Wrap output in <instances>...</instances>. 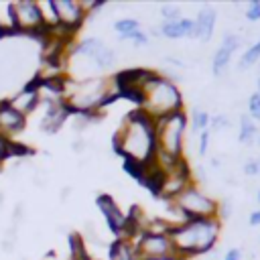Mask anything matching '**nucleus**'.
<instances>
[{"instance_id": "f257e3e1", "label": "nucleus", "mask_w": 260, "mask_h": 260, "mask_svg": "<svg viewBox=\"0 0 260 260\" xmlns=\"http://www.w3.org/2000/svg\"><path fill=\"white\" fill-rule=\"evenodd\" d=\"M116 154L122 156L124 162L148 167L154 162L156 154V138H154V120L146 116L140 108L128 112L114 138H112Z\"/></svg>"}, {"instance_id": "f03ea898", "label": "nucleus", "mask_w": 260, "mask_h": 260, "mask_svg": "<svg viewBox=\"0 0 260 260\" xmlns=\"http://www.w3.org/2000/svg\"><path fill=\"white\" fill-rule=\"evenodd\" d=\"M221 234V221L217 217H195L183 219L169 230V238L179 260H189L193 256L209 254L217 246Z\"/></svg>"}, {"instance_id": "7ed1b4c3", "label": "nucleus", "mask_w": 260, "mask_h": 260, "mask_svg": "<svg viewBox=\"0 0 260 260\" xmlns=\"http://www.w3.org/2000/svg\"><path fill=\"white\" fill-rule=\"evenodd\" d=\"M140 110L152 120L185 110V100L177 83L169 81L160 71L154 69L152 77L142 87V104Z\"/></svg>"}, {"instance_id": "20e7f679", "label": "nucleus", "mask_w": 260, "mask_h": 260, "mask_svg": "<svg viewBox=\"0 0 260 260\" xmlns=\"http://www.w3.org/2000/svg\"><path fill=\"white\" fill-rule=\"evenodd\" d=\"M189 116L187 110L162 116L154 120V138H156V154L185 158V140H187Z\"/></svg>"}, {"instance_id": "39448f33", "label": "nucleus", "mask_w": 260, "mask_h": 260, "mask_svg": "<svg viewBox=\"0 0 260 260\" xmlns=\"http://www.w3.org/2000/svg\"><path fill=\"white\" fill-rule=\"evenodd\" d=\"M171 205L185 219H195V217H217V205H219V201L215 197L207 195L197 183H191L187 189H183L171 201Z\"/></svg>"}, {"instance_id": "423d86ee", "label": "nucleus", "mask_w": 260, "mask_h": 260, "mask_svg": "<svg viewBox=\"0 0 260 260\" xmlns=\"http://www.w3.org/2000/svg\"><path fill=\"white\" fill-rule=\"evenodd\" d=\"M8 16L12 20L14 32H24V35H43L45 30V20L39 2L35 0H16L6 4Z\"/></svg>"}, {"instance_id": "0eeeda50", "label": "nucleus", "mask_w": 260, "mask_h": 260, "mask_svg": "<svg viewBox=\"0 0 260 260\" xmlns=\"http://www.w3.org/2000/svg\"><path fill=\"white\" fill-rule=\"evenodd\" d=\"M191 183H195V181H193L191 167L187 165V160H181L173 171L162 173L154 197H158V199H167V201L171 203V201H173L183 189H187Z\"/></svg>"}, {"instance_id": "6e6552de", "label": "nucleus", "mask_w": 260, "mask_h": 260, "mask_svg": "<svg viewBox=\"0 0 260 260\" xmlns=\"http://www.w3.org/2000/svg\"><path fill=\"white\" fill-rule=\"evenodd\" d=\"M132 246L136 250L138 260L142 258H158V256H173L175 248L169 238V234H156V232H142L132 240Z\"/></svg>"}, {"instance_id": "1a4fd4ad", "label": "nucleus", "mask_w": 260, "mask_h": 260, "mask_svg": "<svg viewBox=\"0 0 260 260\" xmlns=\"http://www.w3.org/2000/svg\"><path fill=\"white\" fill-rule=\"evenodd\" d=\"M51 4L57 16V24L73 35L79 30V26L87 18V8H85V2L81 0H51Z\"/></svg>"}, {"instance_id": "9d476101", "label": "nucleus", "mask_w": 260, "mask_h": 260, "mask_svg": "<svg viewBox=\"0 0 260 260\" xmlns=\"http://www.w3.org/2000/svg\"><path fill=\"white\" fill-rule=\"evenodd\" d=\"M95 207H98L100 213L104 215L108 230H110L116 238H120L122 232H124V228H126L128 215L122 211V207L116 203V199H114L112 195H108V193H100V195L95 197Z\"/></svg>"}, {"instance_id": "9b49d317", "label": "nucleus", "mask_w": 260, "mask_h": 260, "mask_svg": "<svg viewBox=\"0 0 260 260\" xmlns=\"http://www.w3.org/2000/svg\"><path fill=\"white\" fill-rule=\"evenodd\" d=\"M41 106L45 108V112L39 120V128L45 134H57L63 128V124L67 122V118L71 116L69 108L65 106L63 100H45V102H41Z\"/></svg>"}, {"instance_id": "f8f14e48", "label": "nucleus", "mask_w": 260, "mask_h": 260, "mask_svg": "<svg viewBox=\"0 0 260 260\" xmlns=\"http://www.w3.org/2000/svg\"><path fill=\"white\" fill-rule=\"evenodd\" d=\"M26 128V116L12 108L8 100H0V138L12 140Z\"/></svg>"}, {"instance_id": "ddd939ff", "label": "nucleus", "mask_w": 260, "mask_h": 260, "mask_svg": "<svg viewBox=\"0 0 260 260\" xmlns=\"http://www.w3.org/2000/svg\"><path fill=\"white\" fill-rule=\"evenodd\" d=\"M240 45H242L240 35H236V32H225V35H223L221 45L215 49V53H213V57H211V73H213L215 77L225 75L228 65H230V59H232L234 51H236Z\"/></svg>"}, {"instance_id": "4468645a", "label": "nucleus", "mask_w": 260, "mask_h": 260, "mask_svg": "<svg viewBox=\"0 0 260 260\" xmlns=\"http://www.w3.org/2000/svg\"><path fill=\"white\" fill-rule=\"evenodd\" d=\"M8 102L12 104L14 110H18L22 116L28 118V116L41 106V95H39V89H37L35 81H28L26 85H22Z\"/></svg>"}, {"instance_id": "2eb2a0df", "label": "nucleus", "mask_w": 260, "mask_h": 260, "mask_svg": "<svg viewBox=\"0 0 260 260\" xmlns=\"http://www.w3.org/2000/svg\"><path fill=\"white\" fill-rule=\"evenodd\" d=\"M193 20H195V39H201L203 43L211 41L213 28L217 22V10L211 4H203L197 12V18Z\"/></svg>"}, {"instance_id": "dca6fc26", "label": "nucleus", "mask_w": 260, "mask_h": 260, "mask_svg": "<svg viewBox=\"0 0 260 260\" xmlns=\"http://www.w3.org/2000/svg\"><path fill=\"white\" fill-rule=\"evenodd\" d=\"M158 30H160V37H167V39H183V37L195 39V20L185 16H181L179 20H162Z\"/></svg>"}, {"instance_id": "f3484780", "label": "nucleus", "mask_w": 260, "mask_h": 260, "mask_svg": "<svg viewBox=\"0 0 260 260\" xmlns=\"http://www.w3.org/2000/svg\"><path fill=\"white\" fill-rule=\"evenodd\" d=\"M102 47H104V41H102V39H98V37H83V39H79L77 43L69 45L67 55H71V57H81V59H85V61H93V57L98 55V51H100Z\"/></svg>"}, {"instance_id": "a211bd4d", "label": "nucleus", "mask_w": 260, "mask_h": 260, "mask_svg": "<svg viewBox=\"0 0 260 260\" xmlns=\"http://www.w3.org/2000/svg\"><path fill=\"white\" fill-rule=\"evenodd\" d=\"M238 140L242 144H252L254 140H258V126L256 122L248 116V114H240V132H238Z\"/></svg>"}, {"instance_id": "6ab92c4d", "label": "nucleus", "mask_w": 260, "mask_h": 260, "mask_svg": "<svg viewBox=\"0 0 260 260\" xmlns=\"http://www.w3.org/2000/svg\"><path fill=\"white\" fill-rule=\"evenodd\" d=\"M209 120H211V116L207 114V110L193 108L189 114V128L193 130V134L199 136L203 130H209Z\"/></svg>"}, {"instance_id": "aec40b11", "label": "nucleus", "mask_w": 260, "mask_h": 260, "mask_svg": "<svg viewBox=\"0 0 260 260\" xmlns=\"http://www.w3.org/2000/svg\"><path fill=\"white\" fill-rule=\"evenodd\" d=\"M114 30L118 32L120 41H128V37L136 30H140V20L138 18H118L114 22Z\"/></svg>"}, {"instance_id": "412c9836", "label": "nucleus", "mask_w": 260, "mask_h": 260, "mask_svg": "<svg viewBox=\"0 0 260 260\" xmlns=\"http://www.w3.org/2000/svg\"><path fill=\"white\" fill-rule=\"evenodd\" d=\"M258 61H260V39H258L254 45H250V47L242 53V57H240V61H238V69H240V71H246V69L254 67Z\"/></svg>"}, {"instance_id": "4be33fe9", "label": "nucleus", "mask_w": 260, "mask_h": 260, "mask_svg": "<svg viewBox=\"0 0 260 260\" xmlns=\"http://www.w3.org/2000/svg\"><path fill=\"white\" fill-rule=\"evenodd\" d=\"M98 69H110V67H114L116 65V53H114V49H110V47H102L100 51H98V55L93 57V61H91Z\"/></svg>"}, {"instance_id": "5701e85b", "label": "nucleus", "mask_w": 260, "mask_h": 260, "mask_svg": "<svg viewBox=\"0 0 260 260\" xmlns=\"http://www.w3.org/2000/svg\"><path fill=\"white\" fill-rule=\"evenodd\" d=\"M254 122H260V95L252 93L248 98V112H246Z\"/></svg>"}, {"instance_id": "b1692460", "label": "nucleus", "mask_w": 260, "mask_h": 260, "mask_svg": "<svg viewBox=\"0 0 260 260\" xmlns=\"http://www.w3.org/2000/svg\"><path fill=\"white\" fill-rule=\"evenodd\" d=\"M160 14L165 20H179L181 18V6L177 4H162L160 6Z\"/></svg>"}, {"instance_id": "393cba45", "label": "nucleus", "mask_w": 260, "mask_h": 260, "mask_svg": "<svg viewBox=\"0 0 260 260\" xmlns=\"http://www.w3.org/2000/svg\"><path fill=\"white\" fill-rule=\"evenodd\" d=\"M246 18L250 22H258L260 20V0H252L248 6H246Z\"/></svg>"}, {"instance_id": "a878e982", "label": "nucleus", "mask_w": 260, "mask_h": 260, "mask_svg": "<svg viewBox=\"0 0 260 260\" xmlns=\"http://www.w3.org/2000/svg\"><path fill=\"white\" fill-rule=\"evenodd\" d=\"M209 140H211V130H203L199 134V146H197V152L199 156H205L207 150H209Z\"/></svg>"}, {"instance_id": "bb28decb", "label": "nucleus", "mask_w": 260, "mask_h": 260, "mask_svg": "<svg viewBox=\"0 0 260 260\" xmlns=\"http://www.w3.org/2000/svg\"><path fill=\"white\" fill-rule=\"evenodd\" d=\"M242 171L244 175L248 177H254V175H260V167H258V158H246L244 165H242Z\"/></svg>"}, {"instance_id": "cd10ccee", "label": "nucleus", "mask_w": 260, "mask_h": 260, "mask_svg": "<svg viewBox=\"0 0 260 260\" xmlns=\"http://www.w3.org/2000/svg\"><path fill=\"white\" fill-rule=\"evenodd\" d=\"M128 41H132V43H134V47H144V45H148L150 37H148V32H144V30L140 28V30L132 32V35L128 37Z\"/></svg>"}, {"instance_id": "c85d7f7f", "label": "nucleus", "mask_w": 260, "mask_h": 260, "mask_svg": "<svg viewBox=\"0 0 260 260\" xmlns=\"http://www.w3.org/2000/svg\"><path fill=\"white\" fill-rule=\"evenodd\" d=\"M209 126H213V128H230L232 122H230V118L225 114H217V116H213L209 120Z\"/></svg>"}, {"instance_id": "c756f323", "label": "nucleus", "mask_w": 260, "mask_h": 260, "mask_svg": "<svg viewBox=\"0 0 260 260\" xmlns=\"http://www.w3.org/2000/svg\"><path fill=\"white\" fill-rule=\"evenodd\" d=\"M223 260H242V248H230L225 252Z\"/></svg>"}, {"instance_id": "7c9ffc66", "label": "nucleus", "mask_w": 260, "mask_h": 260, "mask_svg": "<svg viewBox=\"0 0 260 260\" xmlns=\"http://www.w3.org/2000/svg\"><path fill=\"white\" fill-rule=\"evenodd\" d=\"M69 260H95L91 254H87V248H83L79 254H75L73 258H69Z\"/></svg>"}, {"instance_id": "2f4dec72", "label": "nucleus", "mask_w": 260, "mask_h": 260, "mask_svg": "<svg viewBox=\"0 0 260 260\" xmlns=\"http://www.w3.org/2000/svg\"><path fill=\"white\" fill-rule=\"evenodd\" d=\"M2 252H14V240L2 238Z\"/></svg>"}, {"instance_id": "473e14b6", "label": "nucleus", "mask_w": 260, "mask_h": 260, "mask_svg": "<svg viewBox=\"0 0 260 260\" xmlns=\"http://www.w3.org/2000/svg\"><path fill=\"white\" fill-rule=\"evenodd\" d=\"M248 221H250V225H260V209L252 211L250 217H248Z\"/></svg>"}, {"instance_id": "72a5a7b5", "label": "nucleus", "mask_w": 260, "mask_h": 260, "mask_svg": "<svg viewBox=\"0 0 260 260\" xmlns=\"http://www.w3.org/2000/svg\"><path fill=\"white\" fill-rule=\"evenodd\" d=\"M83 146H85V140H81V138H77L75 142H71V148L75 152H83Z\"/></svg>"}, {"instance_id": "f704fd0d", "label": "nucleus", "mask_w": 260, "mask_h": 260, "mask_svg": "<svg viewBox=\"0 0 260 260\" xmlns=\"http://www.w3.org/2000/svg\"><path fill=\"white\" fill-rule=\"evenodd\" d=\"M142 260H179L175 254L173 256H158V258H142Z\"/></svg>"}, {"instance_id": "c9c22d12", "label": "nucleus", "mask_w": 260, "mask_h": 260, "mask_svg": "<svg viewBox=\"0 0 260 260\" xmlns=\"http://www.w3.org/2000/svg\"><path fill=\"white\" fill-rule=\"evenodd\" d=\"M219 167H221V158L211 156V169H219Z\"/></svg>"}, {"instance_id": "e433bc0d", "label": "nucleus", "mask_w": 260, "mask_h": 260, "mask_svg": "<svg viewBox=\"0 0 260 260\" xmlns=\"http://www.w3.org/2000/svg\"><path fill=\"white\" fill-rule=\"evenodd\" d=\"M2 203H4V193L0 191V205H2Z\"/></svg>"}, {"instance_id": "4c0bfd02", "label": "nucleus", "mask_w": 260, "mask_h": 260, "mask_svg": "<svg viewBox=\"0 0 260 260\" xmlns=\"http://www.w3.org/2000/svg\"><path fill=\"white\" fill-rule=\"evenodd\" d=\"M256 201L260 203V189H258V193H256Z\"/></svg>"}, {"instance_id": "58836bf2", "label": "nucleus", "mask_w": 260, "mask_h": 260, "mask_svg": "<svg viewBox=\"0 0 260 260\" xmlns=\"http://www.w3.org/2000/svg\"><path fill=\"white\" fill-rule=\"evenodd\" d=\"M258 95H260V77H258V91H256Z\"/></svg>"}, {"instance_id": "ea45409f", "label": "nucleus", "mask_w": 260, "mask_h": 260, "mask_svg": "<svg viewBox=\"0 0 260 260\" xmlns=\"http://www.w3.org/2000/svg\"><path fill=\"white\" fill-rule=\"evenodd\" d=\"M0 171H2V160H0Z\"/></svg>"}, {"instance_id": "a19ab883", "label": "nucleus", "mask_w": 260, "mask_h": 260, "mask_svg": "<svg viewBox=\"0 0 260 260\" xmlns=\"http://www.w3.org/2000/svg\"><path fill=\"white\" fill-rule=\"evenodd\" d=\"M258 144H260V136H258Z\"/></svg>"}]
</instances>
